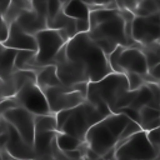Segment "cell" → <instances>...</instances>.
I'll use <instances>...</instances> for the list:
<instances>
[{
    "label": "cell",
    "instance_id": "obj_2",
    "mask_svg": "<svg viewBox=\"0 0 160 160\" xmlns=\"http://www.w3.org/2000/svg\"><path fill=\"white\" fill-rule=\"evenodd\" d=\"M130 119L124 114H110L86 132L84 142L100 158L115 149L119 138Z\"/></svg>",
    "mask_w": 160,
    "mask_h": 160
},
{
    "label": "cell",
    "instance_id": "obj_43",
    "mask_svg": "<svg viewBox=\"0 0 160 160\" xmlns=\"http://www.w3.org/2000/svg\"><path fill=\"white\" fill-rule=\"evenodd\" d=\"M1 22H2V16L0 15V28H1Z\"/></svg>",
    "mask_w": 160,
    "mask_h": 160
},
{
    "label": "cell",
    "instance_id": "obj_11",
    "mask_svg": "<svg viewBox=\"0 0 160 160\" xmlns=\"http://www.w3.org/2000/svg\"><path fill=\"white\" fill-rule=\"evenodd\" d=\"M160 34V14L150 16H134L131 25L132 40L140 46L158 42Z\"/></svg>",
    "mask_w": 160,
    "mask_h": 160
},
{
    "label": "cell",
    "instance_id": "obj_41",
    "mask_svg": "<svg viewBox=\"0 0 160 160\" xmlns=\"http://www.w3.org/2000/svg\"><path fill=\"white\" fill-rule=\"evenodd\" d=\"M1 50H2V44L0 42V56H1Z\"/></svg>",
    "mask_w": 160,
    "mask_h": 160
},
{
    "label": "cell",
    "instance_id": "obj_34",
    "mask_svg": "<svg viewBox=\"0 0 160 160\" xmlns=\"http://www.w3.org/2000/svg\"><path fill=\"white\" fill-rule=\"evenodd\" d=\"M61 10H62V4L60 1H58V0H50V1H48V15H46V20L54 18Z\"/></svg>",
    "mask_w": 160,
    "mask_h": 160
},
{
    "label": "cell",
    "instance_id": "obj_40",
    "mask_svg": "<svg viewBox=\"0 0 160 160\" xmlns=\"http://www.w3.org/2000/svg\"><path fill=\"white\" fill-rule=\"evenodd\" d=\"M0 141H1V129H0ZM0 152H1V142H0Z\"/></svg>",
    "mask_w": 160,
    "mask_h": 160
},
{
    "label": "cell",
    "instance_id": "obj_48",
    "mask_svg": "<svg viewBox=\"0 0 160 160\" xmlns=\"http://www.w3.org/2000/svg\"><path fill=\"white\" fill-rule=\"evenodd\" d=\"M0 101H1V91H0Z\"/></svg>",
    "mask_w": 160,
    "mask_h": 160
},
{
    "label": "cell",
    "instance_id": "obj_13",
    "mask_svg": "<svg viewBox=\"0 0 160 160\" xmlns=\"http://www.w3.org/2000/svg\"><path fill=\"white\" fill-rule=\"evenodd\" d=\"M1 115L2 119L8 121L29 145H32L35 136V126H34V115L30 111L19 106L6 110L1 112Z\"/></svg>",
    "mask_w": 160,
    "mask_h": 160
},
{
    "label": "cell",
    "instance_id": "obj_28",
    "mask_svg": "<svg viewBox=\"0 0 160 160\" xmlns=\"http://www.w3.org/2000/svg\"><path fill=\"white\" fill-rule=\"evenodd\" d=\"M159 12L158 1L152 0H140L136 9L134 10V16H150Z\"/></svg>",
    "mask_w": 160,
    "mask_h": 160
},
{
    "label": "cell",
    "instance_id": "obj_39",
    "mask_svg": "<svg viewBox=\"0 0 160 160\" xmlns=\"http://www.w3.org/2000/svg\"><path fill=\"white\" fill-rule=\"evenodd\" d=\"M111 160H128V159H119V158H112Z\"/></svg>",
    "mask_w": 160,
    "mask_h": 160
},
{
    "label": "cell",
    "instance_id": "obj_10",
    "mask_svg": "<svg viewBox=\"0 0 160 160\" xmlns=\"http://www.w3.org/2000/svg\"><path fill=\"white\" fill-rule=\"evenodd\" d=\"M1 129V150H5L12 159H28L35 158L32 145H29L20 134L4 119L0 124Z\"/></svg>",
    "mask_w": 160,
    "mask_h": 160
},
{
    "label": "cell",
    "instance_id": "obj_49",
    "mask_svg": "<svg viewBox=\"0 0 160 160\" xmlns=\"http://www.w3.org/2000/svg\"><path fill=\"white\" fill-rule=\"evenodd\" d=\"M158 85H159V88H160V81H159V82H158Z\"/></svg>",
    "mask_w": 160,
    "mask_h": 160
},
{
    "label": "cell",
    "instance_id": "obj_33",
    "mask_svg": "<svg viewBox=\"0 0 160 160\" xmlns=\"http://www.w3.org/2000/svg\"><path fill=\"white\" fill-rule=\"evenodd\" d=\"M140 0H115L118 10H128L130 12H134Z\"/></svg>",
    "mask_w": 160,
    "mask_h": 160
},
{
    "label": "cell",
    "instance_id": "obj_6",
    "mask_svg": "<svg viewBox=\"0 0 160 160\" xmlns=\"http://www.w3.org/2000/svg\"><path fill=\"white\" fill-rule=\"evenodd\" d=\"M42 91L46 98L50 111L52 114H56L61 110L72 109L85 101L88 82L76 84L74 86L60 85L54 88H46Z\"/></svg>",
    "mask_w": 160,
    "mask_h": 160
},
{
    "label": "cell",
    "instance_id": "obj_16",
    "mask_svg": "<svg viewBox=\"0 0 160 160\" xmlns=\"http://www.w3.org/2000/svg\"><path fill=\"white\" fill-rule=\"evenodd\" d=\"M2 46L15 49V50H31L36 51V40L35 36L24 32L15 22L9 25V35L2 42Z\"/></svg>",
    "mask_w": 160,
    "mask_h": 160
},
{
    "label": "cell",
    "instance_id": "obj_51",
    "mask_svg": "<svg viewBox=\"0 0 160 160\" xmlns=\"http://www.w3.org/2000/svg\"><path fill=\"white\" fill-rule=\"evenodd\" d=\"M152 1H158V0H152Z\"/></svg>",
    "mask_w": 160,
    "mask_h": 160
},
{
    "label": "cell",
    "instance_id": "obj_5",
    "mask_svg": "<svg viewBox=\"0 0 160 160\" xmlns=\"http://www.w3.org/2000/svg\"><path fill=\"white\" fill-rule=\"evenodd\" d=\"M104 118L105 115L102 112H100L91 102L85 100L80 105L71 109L68 120L61 126L59 132L72 135L80 141H84L85 135L90 130V128Z\"/></svg>",
    "mask_w": 160,
    "mask_h": 160
},
{
    "label": "cell",
    "instance_id": "obj_30",
    "mask_svg": "<svg viewBox=\"0 0 160 160\" xmlns=\"http://www.w3.org/2000/svg\"><path fill=\"white\" fill-rule=\"evenodd\" d=\"M88 6L90 8V11L94 9H108V10H118L115 0H84Z\"/></svg>",
    "mask_w": 160,
    "mask_h": 160
},
{
    "label": "cell",
    "instance_id": "obj_31",
    "mask_svg": "<svg viewBox=\"0 0 160 160\" xmlns=\"http://www.w3.org/2000/svg\"><path fill=\"white\" fill-rule=\"evenodd\" d=\"M125 76H126V79H128L129 90H131V91L138 90L139 88H141V86L145 84L144 76H141V75H139V74H135V72H126Z\"/></svg>",
    "mask_w": 160,
    "mask_h": 160
},
{
    "label": "cell",
    "instance_id": "obj_32",
    "mask_svg": "<svg viewBox=\"0 0 160 160\" xmlns=\"http://www.w3.org/2000/svg\"><path fill=\"white\" fill-rule=\"evenodd\" d=\"M146 136L151 146L155 149V151L160 154V126L146 131Z\"/></svg>",
    "mask_w": 160,
    "mask_h": 160
},
{
    "label": "cell",
    "instance_id": "obj_50",
    "mask_svg": "<svg viewBox=\"0 0 160 160\" xmlns=\"http://www.w3.org/2000/svg\"><path fill=\"white\" fill-rule=\"evenodd\" d=\"M159 66H160V62H159ZM159 81H160V80H159Z\"/></svg>",
    "mask_w": 160,
    "mask_h": 160
},
{
    "label": "cell",
    "instance_id": "obj_22",
    "mask_svg": "<svg viewBox=\"0 0 160 160\" xmlns=\"http://www.w3.org/2000/svg\"><path fill=\"white\" fill-rule=\"evenodd\" d=\"M16 52H18V50H15V49L2 46L1 56H0V80L8 78L15 70L14 62H15Z\"/></svg>",
    "mask_w": 160,
    "mask_h": 160
},
{
    "label": "cell",
    "instance_id": "obj_21",
    "mask_svg": "<svg viewBox=\"0 0 160 160\" xmlns=\"http://www.w3.org/2000/svg\"><path fill=\"white\" fill-rule=\"evenodd\" d=\"M62 12L71 19H89L90 8L84 0H69L62 6Z\"/></svg>",
    "mask_w": 160,
    "mask_h": 160
},
{
    "label": "cell",
    "instance_id": "obj_9",
    "mask_svg": "<svg viewBox=\"0 0 160 160\" xmlns=\"http://www.w3.org/2000/svg\"><path fill=\"white\" fill-rule=\"evenodd\" d=\"M52 65L56 69V75L64 86H74L81 82H89V76L82 65L72 61L68 58L65 45L60 49L52 60Z\"/></svg>",
    "mask_w": 160,
    "mask_h": 160
},
{
    "label": "cell",
    "instance_id": "obj_19",
    "mask_svg": "<svg viewBox=\"0 0 160 160\" xmlns=\"http://www.w3.org/2000/svg\"><path fill=\"white\" fill-rule=\"evenodd\" d=\"M34 71L36 74V85L41 90H44L46 88H54V86L62 85L56 75V69L54 65L36 68Z\"/></svg>",
    "mask_w": 160,
    "mask_h": 160
},
{
    "label": "cell",
    "instance_id": "obj_14",
    "mask_svg": "<svg viewBox=\"0 0 160 160\" xmlns=\"http://www.w3.org/2000/svg\"><path fill=\"white\" fill-rule=\"evenodd\" d=\"M119 68L124 74L135 72L141 76L148 75L149 68L140 48H124L118 59Z\"/></svg>",
    "mask_w": 160,
    "mask_h": 160
},
{
    "label": "cell",
    "instance_id": "obj_17",
    "mask_svg": "<svg viewBox=\"0 0 160 160\" xmlns=\"http://www.w3.org/2000/svg\"><path fill=\"white\" fill-rule=\"evenodd\" d=\"M24 32L30 34L32 36H35L39 31L48 29L46 25V18L39 15L38 12H35L32 9L30 10H25L24 12L20 14V16L14 21Z\"/></svg>",
    "mask_w": 160,
    "mask_h": 160
},
{
    "label": "cell",
    "instance_id": "obj_35",
    "mask_svg": "<svg viewBox=\"0 0 160 160\" xmlns=\"http://www.w3.org/2000/svg\"><path fill=\"white\" fill-rule=\"evenodd\" d=\"M14 108H19V102L16 101L15 96L1 99V101H0V110H1V112L6 111V110H10V109H14Z\"/></svg>",
    "mask_w": 160,
    "mask_h": 160
},
{
    "label": "cell",
    "instance_id": "obj_42",
    "mask_svg": "<svg viewBox=\"0 0 160 160\" xmlns=\"http://www.w3.org/2000/svg\"><path fill=\"white\" fill-rule=\"evenodd\" d=\"M1 120H2V115H1V110H0V124H1Z\"/></svg>",
    "mask_w": 160,
    "mask_h": 160
},
{
    "label": "cell",
    "instance_id": "obj_23",
    "mask_svg": "<svg viewBox=\"0 0 160 160\" xmlns=\"http://www.w3.org/2000/svg\"><path fill=\"white\" fill-rule=\"evenodd\" d=\"M32 9L31 6V1L30 0H24V1H11L8 10L5 11V14L2 15V20L10 25L12 24L19 16L21 12H24L25 10H30Z\"/></svg>",
    "mask_w": 160,
    "mask_h": 160
},
{
    "label": "cell",
    "instance_id": "obj_4",
    "mask_svg": "<svg viewBox=\"0 0 160 160\" xmlns=\"http://www.w3.org/2000/svg\"><path fill=\"white\" fill-rule=\"evenodd\" d=\"M128 91L129 85L125 74L110 72L109 75L98 81L88 82L86 100L99 99L105 102L111 111L116 101Z\"/></svg>",
    "mask_w": 160,
    "mask_h": 160
},
{
    "label": "cell",
    "instance_id": "obj_29",
    "mask_svg": "<svg viewBox=\"0 0 160 160\" xmlns=\"http://www.w3.org/2000/svg\"><path fill=\"white\" fill-rule=\"evenodd\" d=\"M139 131H141V128L139 126V124L135 122V121H132V120H130V121L126 124L125 129L122 130V132H121V135H120V138H119V141H118V144L115 145V149H116L119 145H121L128 138H130L131 135H134V134H136V132H139Z\"/></svg>",
    "mask_w": 160,
    "mask_h": 160
},
{
    "label": "cell",
    "instance_id": "obj_53",
    "mask_svg": "<svg viewBox=\"0 0 160 160\" xmlns=\"http://www.w3.org/2000/svg\"><path fill=\"white\" fill-rule=\"evenodd\" d=\"M0 160H1V159H0Z\"/></svg>",
    "mask_w": 160,
    "mask_h": 160
},
{
    "label": "cell",
    "instance_id": "obj_36",
    "mask_svg": "<svg viewBox=\"0 0 160 160\" xmlns=\"http://www.w3.org/2000/svg\"><path fill=\"white\" fill-rule=\"evenodd\" d=\"M75 26H76V32L78 34L88 32L90 30V21H89V19H76L75 20Z\"/></svg>",
    "mask_w": 160,
    "mask_h": 160
},
{
    "label": "cell",
    "instance_id": "obj_3",
    "mask_svg": "<svg viewBox=\"0 0 160 160\" xmlns=\"http://www.w3.org/2000/svg\"><path fill=\"white\" fill-rule=\"evenodd\" d=\"M88 35L95 41V44L104 51L106 56H109L118 46L135 48L126 39L125 20L120 10H118L116 14L106 21L90 28Z\"/></svg>",
    "mask_w": 160,
    "mask_h": 160
},
{
    "label": "cell",
    "instance_id": "obj_1",
    "mask_svg": "<svg viewBox=\"0 0 160 160\" xmlns=\"http://www.w3.org/2000/svg\"><path fill=\"white\" fill-rule=\"evenodd\" d=\"M65 51L70 60L79 62L88 72L89 82L98 81L112 72L108 56L95 44L88 32L78 34L65 44Z\"/></svg>",
    "mask_w": 160,
    "mask_h": 160
},
{
    "label": "cell",
    "instance_id": "obj_37",
    "mask_svg": "<svg viewBox=\"0 0 160 160\" xmlns=\"http://www.w3.org/2000/svg\"><path fill=\"white\" fill-rule=\"evenodd\" d=\"M31 160H62V152L59 151L58 146L54 148V156H42V158H34Z\"/></svg>",
    "mask_w": 160,
    "mask_h": 160
},
{
    "label": "cell",
    "instance_id": "obj_38",
    "mask_svg": "<svg viewBox=\"0 0 160 160\" xmlns=\"http://www.w3.org/2000/svg\"><path fill=\"white\" fill-rule=\"evenodd\" d=\"M8 35H9V25L2 20V22H1V28H0V42H1V44L6 40Z\"/></svg>",
    "mask_w": 160,
    "mask_h": 160
},
{
    "label": "cell",
    "instance_id": "obj_18",
    "mask_svg": "<svg viewBox=\"0 0 160 160\" xmlns=\"http://www.w3.org/2000/svg\"><path fill=\"white\" fill-rule=\"evenodd\" d=\"M56 132L58 131L35 132L34 142H32L35 158L54 156V148L56 145Z\"/></svg>",
    "mask_w": 160,
    "mask_h": 160
},
{
    "label": "cell",
    "instance_id": "obj_52",
    "mask_svg": "<svg viewBox=\"0 0 160 160\" xmlns=\"http://www.w3.org/2000/svg\"><path fill=\"white\" fill-rule=\"evenodd\" d=\"M30 1H32V0H30Z\"/></svg>",
    "mask_w": 160,
    "mask_h": 160
},
{
    "label": "cell",
    "instance_id": "obj_46",
    "mask_svg": "<svg viewBox=\"0 0 160 160\" xmlns=\"http://www.w3.org/2000/svg\"><path fill=\"white\" fill-rule=\"evenodd\" d=\"M150 160H160V158H155V159H150Z\"/></svg>",
    "mask_w": 160,
    "mask_h": 160
},
{
    "label": "cell",
    "instance_id": "obj_8",
    "mask_svg": "<svg viewBox=\"0 0 160 160\" xmlns=\"http://www.w3.org/2000/svg\"><path fill=\"white\" fill-rule=\"evenodd\" d=\"M114 158L128 160H150L160 158V154L155 151L148 140L146 131L141 130L130 138H128L121 145L114 149Z\"/></svg>",
    "mask_w": 160,
    "mask_h": 160
},
{
    "label": "cell",
    "instance_id": "obj_25",
    "mask_svg": "<svg viewBox=\"0 0 160 160\" xmlns=\"http://www.w3.org/2000/svg\"><path fill=\"white\" fill-rule=\"evenodd\" d=\"M82 144H84V141H80L79 139H76L72 135H69L65 132H59V131L56 132V146H58L59 151H61V152L76 150Z\"/></svg>",
    "mask_w": 160,
    "mask_h": 160
},
{
    "label": "cell",
    "instance_id": "obj_45",
    "mask_svg": "<svg viewBox=\"0 0 160 160\" xmlns=\"http://www.w3.org/2000/svg\"><path fill=\"white\" fill-rule=\"evenodd\" d=\"M9 1L11 2V1H24V0H9Z\"/></svg>",
    "mask_w": 160,
    "mask_h": 160
},
{
    "label": "cell",
    "instance_id": "obj_24",
    "mask_svg": "<svg viewBox=\"0 0 160 160\" xmlns=\"http://www.w3.org/2000/svg\"><path fill=\"white\" fill-rule=\"evenodd\" d=\"M34 126H35V132H41V131H58L55 114L34 115Z\"/></svg>",
    "mask_w": 160,
    "mask_h": 160
},
{
    "label": "cell",
    "instance_id": "obj_20",
    "mask_svg": "<svg viewBox=\"0 0 160 160\" xmlns=\"http://www.w3.org/2000/svg\"><path fill=\"white\" fill-rule=\"evenodd\" d=\"M139 120L138 124L144 131L152 130L155 128L160 126V110L154 109L150 106H144L139 111Z\"/></svg>",
    "mask_w": 160,
    "mask_h": 160
},
{
    "label": "cell",
    "instance_id": "obj_27",
    "mask_svg": "<svg viewBox=\"0 0 160 160\" xmlns=\"http://www.w3.org/2000/svg\"><path fill=\"white\" fill-rule=\"evenodd\" d=\"M35 52L36 51H31V50H18L16 56H15L14 69L15 70H29L35 58Z\"/></svg>",
    "mask_w": 160,
    "mask_h": 160
},
{
    "label": "cell",
    "instance_id": "obj_44",
    "mask_svg": "<svg viewBox=\"0 0 160 160\" xmlns=\"http://www.w3.org/2000/svg\"><path fill=\"white\" fill-rule=\"evenodd\" d=\"M11 160H28V159H11Z\"/></svg>",
    "mask_w": 160,
    "mask_h": 160
},
{
    "label": "cell",
    "instance_id": "obj_7",
    "mask_svg": "<svg viewBox=\"0 0 160 160\" xmlns=\"http://www.w3.org/2000/svg\"><path fill=\"white\" fill-rule=\"evenodd\" d=\"M36 40V52L35 58L32 60V64L29 70H35L36 68L52 65V60L56 56V54L60 51V49L66 44L62 38L59 35L56 30L45 29L39 31L35 35Z\"/></svg>",
    "mask_w": 160,
    "mask_h": 160
},
{
    "label": "cell",
    "instance_id": "obj_12",
    "mask_svg": "<svg viewBox=\"0 0 160 160\" xmlns=\"http://www.w3.org/2000/svg\"><path fill=\"white\" fill-rule=\"evenodd\" d=\"M15 99L19 102V106L30 111L32 115L52 114L49 109L44 91L34 82L26 84L24 88H21L16 92Z\"/></svg>",
    "mask_w": 160,
    "mask_h": 160
},
{
    "label": "cell",
    "instance_id": "obj_47",
    "mask_svg": "<svg viewBox=\"0 0 160 160\" xmlns=\"http://www.w3.org/2000/svg\"><path fill=\"white\" fill-rule=\"evenodd\" d=\"M158 42L160 44V34H159V40H158Z\"/></svg>",
    "mask_w": 160,
    "mask_h": 160
},
{
    "label": "cell",
    "instance_id": "obj_15",
    "mask_svg": "<svg viewBox=\"0 0 160 160\" xmlns=\"http://www.w3.org/2000/svg\"><path fill=\"white\" fill-rule=\"evenodd\" d=\"M36 84V74L32 70H14L11 75L0 80L1 99L15 96L26 84Z\"/></svg>",
    "mask_w": 160,
    "mask_h": 160
},
{
    "label": "cell",
    "instance_id": "obj_26",
    "mask_svg": "<svg viewBox=\"0 0 160 160\" xmlns=\"http://www.w3.org/2000/svg\"><path fill=\"white\" fill-rule=\"evenodd\" d=\"M141 51L145 56L149 69L159 65L160 62V44L159 42H152V44L141 46Z\"/></svg>",
    "mask_w": 160,
    "mask_h": 160
}]
</instances>
